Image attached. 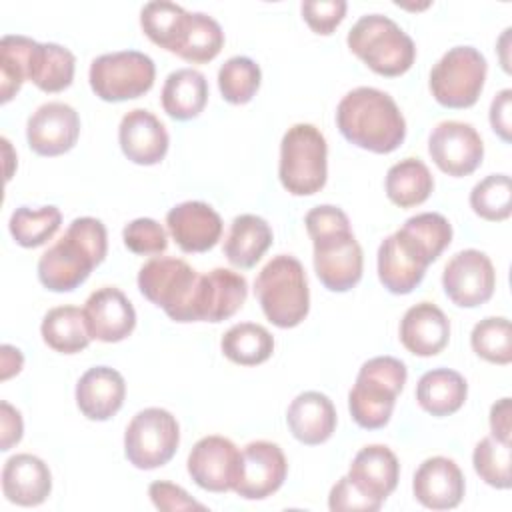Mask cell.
Segmentation results:
<instances>
[{
  "instance_id": "1",
  "label": "cell",
  "mask_w": 512,
  "mask_h": 512,
  "mask_svg": "<svg viewBox=\"0 0 512 512\" xmlns=\"http://www.w3.org/2000/svg\"><path fill=\"white\" fill-rule=\"evenodd\" d=\"M314 244V270L324 288L346 292L362 278L364 256L342 208L322 204L304 218Z\"/></svg>"
},
{
  "instance_id": "2",
  "label": "cell",
  "mask_w": 512,
  "mask_h": 512,
  "mask_svg": "<svg viewBox=\"0 0 512 512\" xmlns=\"http://www.w3.org/2000/svg\"><path fill=\"white\" fill-rule=\"evenodd\" d=\"M336 124L350 144L376 154L394 152L406 136V120L394 98L372 86H358L340 100Z\"/></svg>"
},
{
  "instance_id": "3",
  "label": "cell",
  "mask_w": 512,
  "mask_h": 512,
  "mask_svg": "<svg viewBox=\"0 0 512 512\" xmlns=\"http://www.w3.org/2000/svg\"><path fill=\"white\" fill-rule=\"evenodd\" d=\"M106 226L92 216L70 222L66 234L38 260V278L52 292L78 288L106 258Z\"/></svg>"
},
{
  "instance_id": "4",
  "label": "cell",
  "mask_w": 512,
  "mask_h": 512,
  "mask_svg": "<svg viewBox=\"0 0 512 512\" xmlns=\"http://www.w3.org/2000/svg\"><path fill=\"white\" fill-rule=\"evenodd\" d=\"M254 292L264 316L278 328L298 326L310 310L304 266L290 254L274 256L256 276Z\"/></svg>"
},
{
  "instance_id": "5",
  "label": "cell",
  "mask_w": 512,
  "mask_h": 512,
  "mask_svg": "<svg viewBox=\"0 0 512 512\" xmlns=\"http://www.w3.org/2000/svg\"><path fill=\"white\" fill-rule=\"evenodd\" d=\"M406 378L404 362L394 356H376L364 362L348 394L352 420L366 430L386 426Z\"/></svg>"
},
{
  "instance_id": "6",
  "label": "cell",
  "mask_w": 512,
  "mask_h": 512,
  "mask_svg": "<svg viewBox=\"0 0 512 512\" xmlns=\"http://www.w3.org/2000/svg\"><path fill=\"white\" fill-rule=\"evenodd\" d=\"M200 278L180 258L156 256L138 272V288L146 300L160 306L174 322H198Z\"/></svg>"
},
{
  "instance_id": "7",
  "label": "cell",
  "mask_w": 512,
  "mask_h": 512,
  "mask_svg": "<svg viewBox=\"0 0 512 512\" xmlns=\"http://www.w3.org/2000/svg\"><path fill=\"white\" fill-rule=\"evenodd\" d=\"M348 48L376 74L400 76L416 58L412 38L388 16L366 14L348 32Z\"/></svg>"
},
{
  "instance_id": "8",
  "label": "cell",
  "mask_w": 512,
  "mask_h": 512,
  "mask_svg": "<svg viewBox=\"0 0 512 512\" xmlns=\"http://www.w3.org/2000/svg\"><path fill=\"white\" fill-rule=\"evenodd\" d=\"M278 176L294 196H310L322 190L328 176V146L324 134L312 124H294L280 142Z\"/></svg>"
},
{
  "instance_id": "9",
  "label": "cell",
  "mask_w": 512,
  "mask_h": 512,
  "mask_svg": "<svg viewBox=\"0 0 512 512\" xmlns=\"http://www.w3.org/2000/svg\"><path fill=\"white\" fill-rule=\"evenodd\" d=\"M156 76L152 58L138 50H120L92 60L88 80L92 92L106 102H124L146 94Z\"/></svg>"
},
{
  "instance_id": "10",
  "label": "cell",
  "mask_w": 512,
  "mask_h": 512,
  "mask_svg": "<svg viewBox=\"0 0 512 512\" xmlns=\"http://www.w3.org/2000/svg\"><path fill=\"white\" fill-rule=\"evenodd\" d=\"M488 64L474 46L450 48L430 72V92L446 108H470L476 104Z\"/></svg>"
},
{
  "instance_id": "11",
  "label": "cell",
  "mask_w": 512,
  "mask_h": 512,
  "mask_svg": "<svg viewBox=\"0 0 512 512\" xmlns=\"http://www.w3.org/2000/svg\"><path fill=\"white\" fill-rule=\"evenodd\" d=\"M180 444L176 418L164 408H144L124 432V454L140 470H154L172 460Z\"/></svg>"
},
{
  "instance_id": "12",
  "label": "cell",
  "mask_w": 512,
  "mask_h": 512,
  "mask_svg": "<svg viewBox=\"0 0 512 512\" xmlns=\"http://www.w3.org/2000/svg\"><path fill=\"white\" fill-rule=\"evenodd\" d=\"M446 296L460 308H476L488 302L496 288L492 260L474 248L454 254L442 272Z\"/></svg>"
},
{
  "instance_id": "13",
  "label": "cell",
  "mask_w": 512,
  "mask_h": 512,
  "mask_svg": "<svg viewBox=\"0 0 512 512\" xmlns=\"http://www.w3.org/2000/svg\"><path fill=\"white\" fill-rule=\"evenodd\" d=\"M428 152L444 174L460 178L472 174L480 166L484 158V144L472 124L444 120L432 128Z\"/></svg>"
},
{
  "instance_id": "14",
  "label": "cell",
  "mask_w": 512,
  "mask_h": 512,
  "mask_svg": "<svg viewBox=\"0 0 512 512\" xmlns=\"http://www.w3.org/2000/svg\"><path fill=\"white\" fill-rule=\"evenodd\" d=\"M288 462L282 448L268 440H256L240 450L238 478L234 492L246 500L272 496L286 480Z\"/></svg>"
},
{
  "instance_id": "15",
  "label": "cell",
  "mask_w": 512,
  "mask_h": 512,
  "mask_svg": "<svg viewBox=\"0 0 512 512\" xmlns=\"http://www.w3.org/2000/svg\"><path fill=\"white\" fill-rule=\"evenodd\" d=\"M186 466L200 488L208 492H228L238 478L240 450L224 436H204L192 446Z\"/></svg>"
},
{
  "instance_id": "16",
  "label": "cell",
  "mask_w": 512,
  "mask_h": 512,
  "mask_svg": "<svg viewBox=\"0 0 512 512\" xmlns=\"http://www.w3.org/2000/svg\"><path fill=\"white\" fill-rule=\"evenodd\" d=\"M78 134V112L64 102H46L38 106L26 124L28 146L40 156H60L72 150Z\"/></svg>"
},
{
  "instance_id": "17",
  "label": "cell",
  "mask_w": 512,
  "mask_h": 512,
  "mask_svg": "<svg viewBox=\"0 0 512 512\" xmlns=\"http://www.w3.org/2000/svg\"><path fill=\"white\" fill-rule=\"evenodd\" d=\"M428 264L424 252L402 230L384 238L378 248V278L392 294H410L422 282Z\"/></svg>"
},
{
  "instance_id": "18",
  "label": "cell",
  "mask_w": 512,
  "mask_h": 512,
  "mask_svg": "<svg viewBox=\"0 0 512 512\" xmlns=\"http://www.w3.org/2000/svg\"><path fill=\"white\" fill-rule=\"evenodd\" d=\"M84 320L90 338L100 342H120L136 326L132 302L116 286H104L92 292L84 304Z\"/></svg>"
},
{
  "instance_id": "19",
  "label": "cell",
  "mask_w": 512,
  "mask_h": 512,
  "mask_svg": "<svg viewBox=\"0 0 512 512\" xmlns=\"http://www.w3.org/2000/svg\"><path fill=\"white\" fill-rule=\"evenodd\" d=\"M166 226L184 252H206L222 236V218L206 202H180L166 214Z\"/></svg>"
},
{
  "instance_id": "20",
  "label": "cell",
  "mask_w": 512,
  "mask_h": 512,
  "mask_svg": "<svg viewBox=\"0 0 512 512\" xmlns=\"http://www.w3.org/2000/svg\"><path fill=\"white\" fill-rule=\"evenodd\" d=\"M464 474L452 458H426L414 472V498L430 510H450L462 502Z\"/></svg>"
},
{
  "instance_id": "21",
  "label": "cell",
  "mask_w": 512,
  "mask_h": 512,
  "mask_svg": "<svg viewBox=\"0 0 512 512\" xmlns=\"http://www.w3.org/2000/svg\"><path fill=\"white\" fill-rule=\"evenodd\" d=\"M118 142L128 160L152 166L166 156L170 140L164 124L150 110L134 108L120 120Z\"/></svg>"
},
{
  "instance_id": "22",
  "label": "cell",
  "mask_w": 512,
  "mask_h": 512,
  "mask_svg": "<svg viewBox=\"0 0 512 512\" xmlns=\"http://www.w3.org/2000/svg\"><path fill=\"white\" fill-rule=\"evenodd\" d=\"M348 478L364 496L382 504L398 484L400 464L388 446L368 444L354 456Z\"/></svg>"
},
{
  "instance_id": "23",
  "label": "cell",
  "mask_w": 512,
  "mask_h": 512,
  "mask_svg": "<svg viewBox=\"0 0 512 512\" xmlns=\"http://www.w3.org/2000/svg\"><path fill=\"white\" fill-rule=\"evenodd\" d=\"M450 338V320L432 302L410 306L400 320V342L414 356H436Z\"/></svg>"
},
{
  "instance_id": "24",
  "label": "cell",
  "mask_w": 512,
  "mask_h": 512,
  "mask_svg": "<svg viewBox=\"0 0 512 512\" xmlns=\"http://www.w3.org/2000/svg\"><path fill=\"white\" fill-rule=\"evenodd\" d=\"M126 382L122 374L108 366L86 370L76 384V404L88 420H108L124 404Z\"/></svg>"
},
{
  "instance_id": "25",
  "label": "cell",
  "mask_w": 512,
  "mask_h": 512,
  "mask_svg": "<svg viewBox=\"0 0 512 512\" xmlns=\"http://www.w3.org/2000/svg\"><path fill=\"white\" fill-rule=\"evenodd\" d=\"M248 296L246 278L228 268H214L200 278L198 322H222L234 316Z\"/></svg>"
},
{
  "instance_id": "26",
  "label": "cell",
  "mask_w": 512,
  "mask_h": 512,
  "mask_svg": "<svg viewBox=\"0 0 512 512\" xmlns=\"http://www.w3.org/2000/svg\"><path fill=\"white\" fill-rule=\"evenodd\" d=\"M52 490V474L34 454L10 456L2 468V492L18 506H38Z\"/></svg>"
},
{
  "instance_id": "27",
  "label": "cell",
  "mask_w": 512,
  "mask_h": 512,
  "mask_svg": "<svg viewBox=\"0 0 512 512\" xmlns=\"http://www.w3.org/2000/svg\"><path fill=\"white\" fill-rule=\"evenodd\" d=\"M292 436L308 446L326 442L336 428V408L332 400L316 390L298 394L286 412Z\"/></svg>"
},
{
  "instance_id": "28",
  "label": "cell",
  "mask_w": 512,
  "mask_h": 512,
  "mask_svg": "<svg viewBox=\"0 0 512 512\" xmlns=\"http://www.w3.org/2000/svg\"><path fill=\"white\" fill-rule=\"evenodd\" d=\"M468 396V384L462 374L450 368H434L422 374L416 384V400L432 416H450L458 412Z\"/></svg>"
},
{
  "instance_id": "29",
  "label": "cell",
  "mask_w": 512,
  "mask_h": 512,
  "mask_svg": "<svg viewBox=\"0 0 512 512\" xmlns=\"http://www.w3.org/2000/svg\"><path fill=\"white\" fill-rule=\"evenodd\" d=\"M162 108L174 120L196 118L208 102V82L194 68H180L166 76L162 86Z\"/></svg>"
},
{
  "instance_id": "30",
  "label": "cell",
  "mask_w": 512,
  "mask_h": 512,
  "mask_svg": "<svg viewBox=\"0 0 512 512\" xmlns=\"http://www.w3.org/2000/svg\"><path fill=\"white\" fill-rule=\"evenodd\" d=\"M272 244L270 224L256 214H240L232 220L224 254L236 268H252Z\"/></svg>"
},
{
  "instance_id": "31",
  "label": "cell",
  "mask_w": 512,
  "mask_h": 512,
  "mask_svg": "<svg viewBox=\"0 0 512 512\" xmlns=\"http://www.w3.org/2000/svg\"><path fill=\"white\" fill-rule=\"evenodd\" d=\"M74 68L76 58L68 48L54 42H36L30 58L28 80L42 92H62L72 84Z\"/></svg>"
},
{
  "instance_id": "32",
  "label": "cell",
  "mask_w": 512,
  "mask_h": 512,
  "mask_svg": "<svg viewBox=\"0 0 512 512\" xmlns=\"http://www.w3.org/2000/svg\"><path fill=\"white\" fill-rule=\"evenodd\" d=\"M384 186L392 204L412 208L428 200L434 190V178L420 158H404L390 166Z\"/></svg>"
},
{
  "instance_id": "33",
  "label": "cell",
  "mask_w": 512,
  "mask_h": 512,
  "mask_svg": "<svg viewBox=\"0 0 512 512\" xmlns=\"http://www.w3.org/2000/svg\"><path fill=\"white\" fill-rule=\"evenodd\" d=\"M40 332L42 340L60 354H76L90 342L84 310L76 306H56L48 310Z\"/></svg>"
},
{
  "instance_id": "34",
  "label": "cell",
  "mask_w": 512,
  "mask_h": 512,
  "mask_svg": "<svg viewBox=\"0 0 512 512\" xmlns=\"http://www.w3.org/2000/svg\"><path fill=\"white\" fill-rule=\"evenodd\" d=\"M222 354L240 366H256L266 362L274 352L272 334L254 322H240L226 330L220 340Z\"/></svg>"
},
{
  "instance_id": "35",
  "label": "cell",
  "mask_w": 512,
  "mask_h": 512,
  "mask_svg": "<svg viewBox=\"0 0 512 512\" xmlns=\"http://www.w3.org/2000/svg\"><path fill=\"white\" fill-rule=\"evenodd\" d=\"M224 46V32L220 24L204 14V12H190L186 30L174 50L182 60L192 64H204L214 60Z\"/></svg>"
},
{
  "instance_id": "36",
  "label": "cell",
  "mask_w": 512,
  "mask_h": 512,
  "mask_svg": "<svg viewBox=\"0 0 512 512\" xmlns=\"http://www.w3.org/2000/svg\"><path fill=\"white\" fill-rule=\"evenodd\" d=\"M190 12L166 0L144 4L140 12V26L144 34L160 48L174 52L188 24Z\"/></svg>"
},
{
  "instance_id": "37",
  "label": "cell",
  "mask_w": 512,
  "mask_h": 512,
  "mask_svg": "<svg viewBox=\"0 0 512 512\" xmlns=\"http://www.w3.org/2000/svg\"><path fill=\"white\" fill-rule=\"evenodd\" d=\"M36 40L6 34L0 40V100L8 102L22 88L24 80H28L30 58L34 52Z\"/></svg>"
},
{
  "instance_id": "38",
  "label": "cell",
  "mask_w": 512,
  "mask_h": 512,
  "mask_svg": "<svg viewBox=\"0 0 512 512\" xmlns=\"http://www.w3.org/2000/svg\"><path fill=\"white\" fill-rule=\"evenodd\" d=\"M60 224L62 214L56 206H42L38 210L20 206L12 212L8 228L16 244L24 248H38L58 232Z\"/></svg>"
},
{
  "instance_id": "39",
  "label": "cell",
  "mask_w": 512,
  "mask_h": 512,
  "mask_svg": "<svg viewBox=\"0 0 512 512\" xmlns=\"http://www.w3.org/2000/svg\"><path fill=\"white\" fill-rule=\"evenodd\" d=\"M260 66L248 56H232L218 70V88L226 102L246 104L260 88Z\"/></svg>"
},
{
  "instance_id": "40",
  "label": "cell",
  "mask_w": 512,
  "mask_h": 512,
  "mask_svg": "<svg viewBox=\"0 0 512 512\" xmlns=\"http://www.w3.org/2000/svg\"><path fill=\"white\" fill-rule=\"evenodd\" d=\"M472 210L490 222L506 220L512 212V184L508 174H490L470 192Z\"/></svg>"
},
{
  "instance_id": "41",
  "label": "cell",
  "mask_w": 512,
  "mask_h": 512,
  "mask_svg": "<svg viewBox=\"0 0 512 512\" xmlns=\"http://www.w3.org/2000/svg\"><path fill=\"white\" fill-rule=\"evenodd\" d=\"M400 230L424 252L430 264L444 252V248L452 240V226L438 212H422L410 216Z\"/></svg>"
},
{
  "instance_id": "42",
  "label": "cell",
  "mask_w": 512,
  "mask_h": 512,
  "mask_svg": "<svg viewBox=\"0 0 512 512\" xmlns=\"http://www.w3.org/2000/svg\"><path fill=\"white\" fill-rule=\"evenodd\" d=\"M472 350L492 364H508L512 360L510 322L504 316H488L480 320L470 334Z\"/></svg>"
},
{
  "instance_id": "43",
  "label": "cell",
  "mask_w": 512,
  "mask_h": 512,
  "mask_svg": "<svg viewBox=\"0 0 512 512\" xmlns=\"http://www.w3.org/2000/svg\"><path fill=\"white\" fill-rule=\"evenodd\" d=\"M472 464L476 474L494 488L506 490L510 488V464H512V452L510 442H502L494 436L482 438L472 454Z\"/></svg>"
},
{
  "instance_id": "44",
  "label": "cell",
  "mask_w": 512,
  "mask_h": 512,
  "mask_svg": "<svg viewBox=\"0 0 512 512\" xmlns=\"http://www.w3.org/2000/svg\"><path fill=\"white\" fill-rule=\"evenodd\" d=\"M124 244L130 252L140 256L160 254L168 248L166 230L152 218H136L124 226Z\"/></svg>"
},
{
  "instance_id": "45",
  "label": "cell",
  "mask_w": 512,
  "mask_h": 512,
  "mask_svg": "<svg viewBox=\"0 0 512 512\" xmlns=\"http://www.w3.org/2000/svg\"><path fill=\"white\" fill-rule=\"evenodd\" d=\"M344 0H306L302 2V16L316 34H332L344 20Z\"/></svg>"
},
{
  "instance_id": "46",
  "label": "cell",
  "mask_w": 512,
  "mask_h": 512,
  "mask_svg": "<svg viewBox=\"0 0 512 512\" xmlns=\"http://www.w3.org/2000/svg\"><path fill=\"white\" fill-rule=\"evenodd\" d=\"M382 504L364 496L348 476L340 478L328 496V508L332 512H376Z\"/></svg>"
},
{
  "instance_id": "47",
  "label": "cell",
  "mask_w": 512,
  "mask_h": 512,
  "mask_svg": "<svg viewBox=\"0 0 512 512\" xmlns=\"http://www.w3.org/2000/svg\"><path fill=\"white\" fill-rule=\"evenodd\" d=\"M148 496L152 500V504L158 510H166V512H176V510H204L206 506L196 502L184 488L166 482V480H156L148 486Z\"/></svg>"
},
{
  "instance_id": "48",
  "label": "cell",
  "mask_w": 512,
  "mask_h": 512,
  "mask_svg": "<svg viewBox=\"0 0 512 512\" xmlns=\"http://www.w3.org/2000/svg\"><path fill=\"white\" fill-rule=\"evenodd\" d=\"M490 126L504 140L510 142L512 130V90H500L490 104Z\"/></svg>"
},
{
  "instance_id": "49",
  "label": "cell",
  "mask_w": 512,
  "mask_h": 512,
  "mask_svg": "<svg viewBox=\"0 0 512 512\" xmlns=\"http://www.w3.org/2000/svg\"><path fill=\"white\" fill-rule=\"evenodd\" d=\"M0 420H2V442H0V450H10L14 444L20 442L22 432H24V424H22V416L20 412L10 406L6 400L0 402Z\"/></svg>"
},
{
  "instance_id": "50",
  "label": "cell",
  "mask_w": 512,
  "mask_h": 512,
  "mask_svg": "<svg viewBox=\"0 0 512 512\" xmlns=\"http://www.w3.org/2000/svg\"><path fill=\"white\" fill-rule=\"evenodd\" d=\"M490 430L492 436L510 442V398H500L490 408Z\"/></svg>"
},
{
  "instance_id": "51",
  "label": "cell",
  "mask_w": 512,
  "mask_h": 512,
  "mask_svg": "<svg viewBox=\"0 0 512 512\" xmlns=\"http://www.w3.org/2000/svg\"><path fill=\"white\" fill-rule=\"evenodd\" d=\"M0 350H2V380H8L12 374L20 372L24 358H22L20 350L10 344H4Z\"/></svg>"
}]
</instances>
